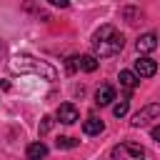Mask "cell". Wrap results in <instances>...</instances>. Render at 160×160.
<instances>
[{"instance_id":"obj_18","label":"cell","mask_w":160,"mask_h":160,"mask_svg":"<svg viewBox=\"0 0 160 160\" xmlns=\"http://www.w3.org/2000/svg\"><path fill=\"white\" fill-rule=\"evenodd\" d=\"M152 140H158V142H160V128H152Z\"/></svg>"},{"instance_id":"obj_12","label":"cell","mask_w":160,"mask_h":160,"mask_svg":"<svg viewBox=\"0 0 160 160\" xmlns=\"http://www.w3.org/2000/svg\"><path fill=\"white\" fill-rule=\"evenodd\" d=\"M25 155H28V158H45V155H48V145H42V142H32V145H28Z\"/></svg>"},{"instance_id":"obj_13","label":"cell","mask_w":160,"mask_h":160,"mask_svg":"<svg viewBox=\"0 0 160 160\" xmlns=\"http://www.w3.org/2000/svg\"><path fill=\"white\" fill-rule=\"evenodd\" d=\"M128 100H120V102H115L112 105V112H115V118H122V115H128Z\"/></svg>"},{"instance_id":"obj_8","label":"cell","mask_w":160,"mask_h":160,"mask_svg":"<svg viewBox=\"0 0 160 160\" xmlns=\"http://www.w3.org/2000/svg\"><path fill=\"white\" fill-rule=\"evenodd\" d=\"M135 48H138V52H152V50L158 48V35H155V32H145V35H140L138 42H135Z\"/></svg>"},{"instance_id":"obj_6","label":"cell","mask_w":160,"mask_h":160,"mask_svg":"<svg viewBox=\"0 0 160 160\" xmlns=\"http://www.w3.org/2000/svg\"><path fill=\"white\" fill-rule=\"evenodd\" d=\"M55 118L62 122V125H72V122H78V118H80V112H78V108L72 105V102H62L60 108H58V112H55Z\"/></svg>"},{"instance_id":"obj_7","label":"cell","mask_w":160,"mask_h":160,"mask_svg":"<svg viewBox=\"0 0 160 160\" xmlns=\"http://www.w3.org/2000/svg\"><path fill=\"white\" fill-rule=\"evenodd\" d=\"M112 100H118V98H115V88H112V85H100L98 92H95V105H98V108H105V105H110Z\"/></svg>"},{"instance_id":"obj_9","label":"cell","mask_w":160,"mask_h":160,"mask_svg":"<svg viewBox=\"0 0 160 160\" xmlns=\"http://www.w3.org/2000/svg\"><path fill=\"white\" fill-rule=\"evenodd\" d=\"M105 130V122L100 120V118H95V115H90L85 122H82V132L85 135H100Z\"/></svg>"},{"instance_id":"obj_1","label":"cell","mask_w":160,"mask_h":160,"mask_svg":"<svg viewBox=\"0 0 160 160\" xmlns=\"http://www.w3.org/2000/svg\"><path fill=\"white\" fill-rule=\"evenodd\" d=\"M8 68L15 75H38V78H45V80H55L58 78V70L48 60H40V58H32V55H25V52L15 55Z\"/></svg>"},{"instance_id":"obj_5","label":"cell","mask_w":160,"mask_h":160,"mask_svg":"<svg viewBox=\"0 0 160 160\" xmlns=\"http://www.w3.org/2000/svg\"><path fill=\"white\" fill-rule=\"evenodd\" d=\"M138 78H152L158 72V62L152 58H138L135 60V70H132Z\"/></svg>"},{"instance_id":"obj_17","label":"cell","mask_w":160,"mask_h":160,"mask_svg":"<svg viewBox=\"0 0 160 160\" xmlns=\"http://www.w3.org/2000/svg\"><path fill=\"white\" fill-rule=\"evenodd\" d=\"M75 68H78V58H70V60H68V72H72Z\"/></svg>"},{"instance_id":"obj_2","label":"cell","mask_w":160,"mask_h":160,"mask_svg":"<svg viewBox=\"0 0 160 160\" xmlns=\"http://www.w3.org/2000/svg\"><path fill=\"white\" fill-rule=\"evenodd\" d=\"M92 48H95V55L110 58V55H118V52L125 48V38H122V32L115 30L112 25H102V28L92 35Z\"/></svg>"},{"instance_id":"obj_4","label":"cell","mask_w":160,"mask_h":160,"mask_svg":"<svg viewBox=\"0 0 160 160\" xmlns=\"http://www.w3.org/2000/svg\"><path fill=\"white\" fill-rule=\"evenodd\" d=\"M110 155L120 158V160H140V158H145V150L140 145H135V142H120V145H115L110 150Z\"/></svg>"},{"instance_id":"obj_3","label":"cell","mask_w":160,"mask_h":160,"mask_svg":"<svg viewBox=\"0 0 160 160\" xmlns=\"http://www.w3.org/2000/svg\"><path fill=\"white\" fill-rule=\"evenodd\" d=\"M158 115H160V105H158V102H150V105H145L142 110H138V112L132 115L130 125H132V128H145V125H150L152 120H158Z\"/></svg>"},{"instance_id":"obj_15","label":"cell","mask_w":160,"mask_h":160,"mask_svg":"<svg viewBox=\"0 0 160 160\" xmlns=\"http://www.w3.org/2000/svg\"><path fill=\"white\" fill-rule=\"evenodd\" d=\"M75 145H78V140H75V138H70V135L58 138V148H75Z\"/></svg>"},{"instance_id":"obj_16","label":"cell","mask_w":160,"mask_h":160,"mask_svg":"<svg viewBox=\"0 0 160 160\" xmlns=\"http://www.w3.org/2000/svg\"><path fill=\"white\" fill-rule=\"evenodd\" d=\"M50 5H55V8H68L70 5V0H48Z\"/></svg>"},{"instance_id":"obj_11","label":"cell","mask_w":160,"mask_h":160,"mask_svg":"<svg viewBox=\"0 0 160 160\" xmlns=\"http://www.w3.org/2000/svg\"><path fill=\"white\" fill-rule=\"evenodd\" d=\"M78 68L85 70V72L98 70V60H95V55H80V58H78Z\"/></svg>"},{"instance_id":"obj_10","label":"cell","mask_w":160,"mask_h":160,"mask_svg":"<svg viewBox=\"0 0 160 160\" xmlns=\"http://www.w3.org/2000/svg\"><path fill=\"white\" fill-rule=\"evenodd\" d=\"M138 82H140V78H138L132 70H120V85L128 90V95H130V92L138 88Z\"/></svg>"},{"instance_id":"obj_14","label":"cell","mask_w":160,"mask_h":160,"mask_svg":"<svg viewBox=\"0 0 160 160\" xmlns=\"http://www.w3.org/2000/svg\"><path fill=\"white\" fill-rule=\"evenodd\" d=\"M50 128H52V118H50V115H45V118L40 120V125H38V132H40V135H48V132H50Z\"/></svg>"}]
</instances>
